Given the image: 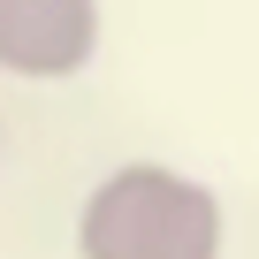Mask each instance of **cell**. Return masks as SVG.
I'll return each instance as SVG.
<instances>
[{
    "label": "cell",
    "instance_id": "2",
    "mask_svg": "<svg viewBox=\"0 0 259 259\" xmlns=\"http://www.w3.org/2000/svg\"><path fill=\"white\" fill-rule=\"evenodd\" d=\"M99 54V0H0V76L61 84Z\"/></svg>",
    "mask_w": 259,
    "mask_h": 259
},
{
    "label": "cell",
    "instance_id": "1",
    "mask_svg": "<svg viewBox=\"0 0 259 259\" xmlns=\"http://www.w3.org/2000/svg\"><path fill=\"white\" fill-rule=\"evenodd\" d=\"M229 213L213 183L168 160H122L76 206V259H221Z\"/></svg>",
    "mask_w": 259,
    "mask_h": 259
}]
</instances>
